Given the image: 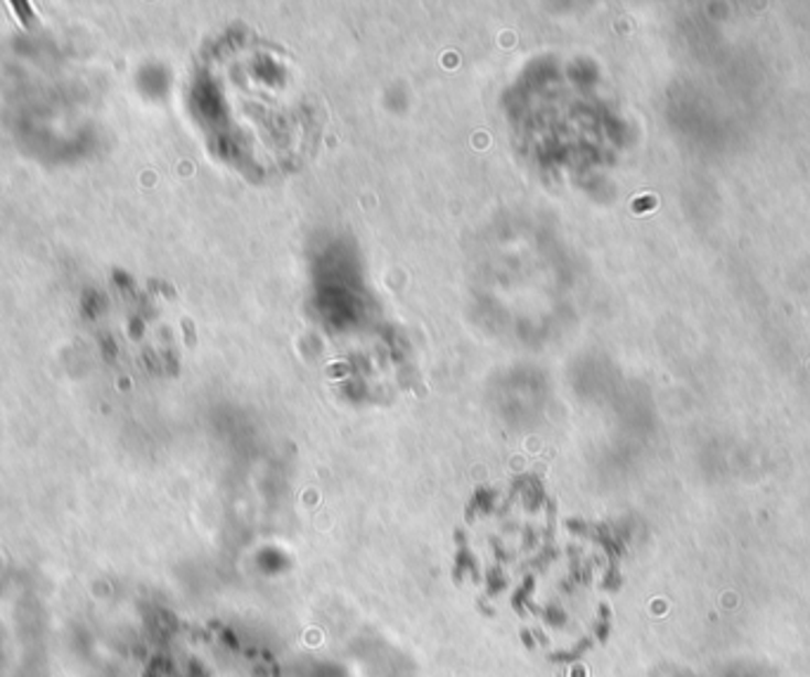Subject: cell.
Masks as SVG:
<instances>
[{
	"instance_id": "1",
	"label": "cell",
	"mask_w": 810,
	"mask_h": 677,
	"mask_svg": "<svg viewBox=\"0 0 810 677\" xmlns=\"http://www.w3.org/2000/svg\"><path fill=\"white\" fill-rule=\"evenodd\" d=\"M195 109L212 145L257 173H284L306 160L315 109L282 51L257 36L220 41L195 76Z\"/></svg>"
}]
</instances>
